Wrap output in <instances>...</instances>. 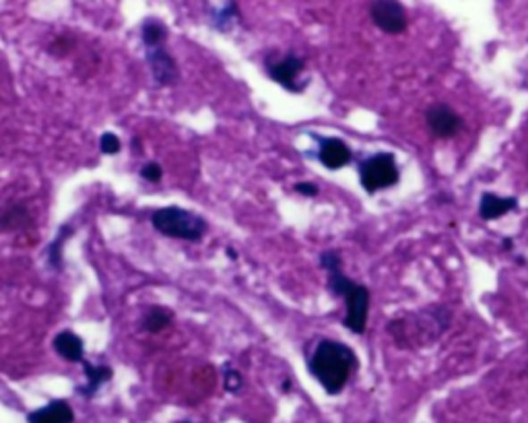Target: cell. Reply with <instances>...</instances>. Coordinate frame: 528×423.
<instances>
[{
    "label": "cell",
    "mask_w": 528,
    "mask_h": 423,
    "mask_svg": "<svg viewBox=\"0 0 528 423\" xmlns=\"http://www.w3.org/2000/svg\"><path fill=\"white\" fill-rule=\"evenodd\" d=\"M357 368L351 347L339 341H320L310 360V372L329 394H339Z\"/></svg>",
    "instance_id": "cell-1"
},
{
    "label": "cell",
    "mask_w": 528,
    "mask_h": 423,
    "mask_svg": "<svg viewBox=\"0 0 528 423\" xmlns=\"http://www.w3.org/2000/svg\"><path fill=\"white\" fill-rule=\"evenodd\" d=\"M329 290L337 298L345 300L347 314L343 325L351 333L362 334L367 326V312H370V292H367V287L345 277L343 271L337 268V271L329 273Z\"/></svg>",
    "instance_id": "cell-2"
},
{
    "label": "cell",
    "mask_w": 528,
    "mask_h": 423,
    "mask_svg": "<svg viewBox=\"0 0 528 423\" xmlns=\"http://www.w3.org/2000/svg\"><path fill=\"white\" fill-rule=\"evenodd\" d=\"M151 221L153 227L167 238L198 241L206 232V224L200 215L184 211L180 209V207H165V209H159L157 213H153Z\"/></svg>",
    "instance_id": "cell-3"
},
{
    "label": "cell",
    "mask_w": 528,
    "mask_h": 423,
    "mask_svg": "<svg viewBox=\"0 0 528 423\" xmlns=\"http://www.w3.org/2000/svg\"><path fill=\"white\" fill-rule=\"evenodd\" d=\"M398 165L392 153H376V156L367 157L359 165V180H362L365 192L370 194L392 188L398 182Z\"/></svg>",
    "instance_id": "cell-4"
},
{
    "label": "cell",
    "mask_w": 528,
    "mask_h": 423,
    "mask_svg": "<svg viewBox=\"0 0 528 423\" xmlns=\"http://www.w3.org/2000/svg\"><path fill=\"white\" fill-rule=\"evenodd\" d=\"M266 69L272 80H277L279 85H283L287 91H304L306 80H299V75L304 72V60L296 56V54H287V56L279 60H266Z\"/></svg>",
    "instance_id": "cell-5"
},
{
    "label": "cell",
    "mask_w": 528,
    "mask_h": 423,
    "mask_svg": "<svg viewBox=\"0 0 528 423\" xmlns=\"http://www.w3.org/2000/svg\"><path fill=\"white\" fill-rule=\"evenodd\" d=\"M370 15L386 33H403L406 30V11L400 3H373Z\"/></svg>",
    "instance_id": "cell-6"
},
{
    "label": "cell",
    "mask_w": 528,
    "mask_h": 423,
    "mask_svg": "<svg viewBox=\"0 0 528 423\" xmlns=\"http://www.w3.org/2000/svg\"><path fill=\"white\" fill-rule=\"evenodd\" d=\"M147 63L151 66L153 79H155L157 85L170 87L178 80V66L176 60H173L163 46L159 48H149L147 50Z\"/></svg>",
    "instance_id": "cell-7"
},
{
    "label": "cell",
    "mask_w": 528,
    "mask_h": 423,
    "mask_svg": "<svg viewBox=\"0 0 528 423\" xmlns=\"http://www.w3.org/2000/svg\"><path fill=\"white\" fill-rule=\"evenodd\" d=\"M427 126L440 139H448L460 129V116L446 104H433L427 110Z\"/></svg>",
    "instance_id": "cell-8"
},
{
    "label": "cell",
    "mask_w": 528,
    "mask_h": 423,
    "mask_svg": "<svg viewBox=\"0 0 528 423\" xmlns=\"http://www.w3.org/2000/svg\"><path fill=\"white\" fill-rule=\"evenodd\" d=\"M316 140L320 143L318 159L324 167H329V170H340V167L351 164L353 153H351L349 147H347L345 140L334 139V137H331V139L316 137Z\"/></svg>",
    "instance_id": "cell-9"
},
{
    "label": "cell",
    "mask_w": 528,
    "mask_h": 423,
    "mask_svg": "<svg viewBox=\"0 0 528 423\" xmlns=\"http://www.w3.org/2000/svg\"><path fill=\"white\" fill-rule=\"evenodd\" d=\"M518 207V199H504V197H498V194H491V192H485L483 197H481V203H479V217L483 221H493V219H499L504 217L506 213L514 211Z\"/></svg>",
    "instance_id": "cell-10"
},
{
    "label": "cell",
    "mask_w": 528,
    "mask_h": 423,
    "mask_svg": "<svg viewBox=\"0 0 528 423\" xmlns=\"http://www.w3.org/2000/svg\"><path fill=\"white\" fill-rule=\"evenodd\" d=\"M75 415L69 402L64 401H52L50 405H46L38 411H31L28 421L29 423H72Z\"/></svg>",
    "instance_id": "cell-11"
},
{
    "label": "cell",
    "mask_w": 528,
    "mask_h": 423,
    "mask_svg": "<svg viewBox=\"0 0 528 423\" xmlns=\"http://www.w3.org/2000/svg\"><path fill=\"white\" fill-rule=\"evenodd\" d=\"M54 349L60 358L66 360V361H83L85 345H83V339L79 337L77 333H72V331L58 333L56 339H54Z\"/></svg>",
    "instance_id": "cell-12"
},
{
    "label": "cell",
    "mask_w": 528,
    "mask_h": 423,
    "mask_svg": "<svg viewBox=\"0 0 528 423\" xmlns=\"http://www.w3.org/2000/svg\"><path fill=\"white\" fill-rule=\"evenodd\" d=\"M85 376H87V388H79V393H83L85 397H91V394L97 393V388L102 386L105 380L112 378V368L85 364Z\"/></svg>",
    "instance_id": "cell-13"
},
{
    "label": "cell",
    "mask_w": 528,
    "mask_h": 423,
    "mask_svg": "<svg viewBox=\"0 0 528 423\" xmlns=\"http://www.w3.org/2000/svg\"><path fill=\"white\" fill-rule=\"evenodd\" d=\"M165 36H167L165 27L159 21H153V19H151V21H147L143 25V44H145L147 50L159 48V46H163L165 44Z\"/></svg>",
    "instance_id": "cell-14"
},
{
    "label": "cell",
    "mask_w": 528,
    "mask_h": 423,
    "mask_svg": "<svg viewBox=\"0 0 528 423\" xmlns=\"http://www.w3.org/2000/svg\"><path fill=\"white\" fill-rule=\"evenodd\" d=\"M172 312L165 310V308H153V310H149V314L145 317V328L149 333H159L163 331L165 326H170L172 322Z\"/></svg>",
    "instance_id": "cell-15"
},
{
    "label": "cell",
    "mask_w": 528,
    "mask_h": 423,
    "mask_svg": "<svg viewBox=\"0 0 528 423\" xmlns=\"http://www.w3.org/2000/svg\"><path fill=\"white\" fill-rule=\"evenodd\" d=\"M238 17V6L236 3H225L222 9L213 13V23H215L217 30L227 31L231 25V19Z\"/></svg>",
    "instance_id": "cell-16"
},
{
    "label": "cell",
    "mask_w": 528,
    "mask_h": 423,
    "mask_svg": "<svg viewBox=\"0 0 528 423\" xmlns=\"http://www.w3.org/2000/svg\"><path fill=\"white\" fill-rule=\"evenodd\" d=\"M66 232H69V227H63V230H60V233H58V238L54 240V244H52V248H50V265L54 268H58L60 263H63V244H64V240L69 238L66 236Z\"/></svg>",
    "instance_id": "cell-17"
},
{
    "label": "cell",
    "mask_w": 528,
    "mask_h": 423,
    "mask_svg": "<svg viewBox=\"0 0 528 423\" xmlns=\"http://www.w3.org/2000/svg\"><path fill=\"white\" fill-rule=\"evenodd\" d=\"M120 140L113 132H104L102 134V140H99V149H102V153H105V156H116V153L120 151Z\"/></svg>",
    "instance_id": "cell-18"
},
{
    "label": "cell",
    "mask_w": 528,
    "mask_h": 423,
    "mask_svg": "<svg viewBox=\"0 0 528 423\" xmlns=\"http://www.w3.org/2000/svg\"><path fill=\"white\" fill-rule=\"evenodd\" d=\"M239 386H242V376H239V372L233 370V368L227 366L225 368V388L230 393H238Z\"/></svg>",
    "instance_id": "cell-19"
},
{
    "label": "cell",
    "mask_w": 528,
    "mask_h": 423,
    "mask_svg": "<svg viewBox=\"0 0 528 423\" xmlns=\"http://www.w3.org/2000/svg\"><path fill=\"white\" fill-rule=\"evenodd\" d=\"M140 176H143L147 182H159V180H162V176H163V170H162V165L159 164H147L143 170H140Z\"/></svg>",
    "instance_id": "cell-20"
},
{
    "label": "cell",
    "mask_w": 528,
    "mask_h": 423,
    "mask_svg": "<svg viewBox=\"0 0 528 423\" xmlns=\"http://www.w3.org/2000/svg\"><path fill=\"white\" fill-rule=\"evenodd\" d=\"M320 265H323L326 271H337V268H340V257H339V252L337 250H326L323 257H320Z\"/></svg>",
    "instance_id": "cell-21"
},
{
    "label": "cell",
    "mask_w": 528,
    "mask_h": 423,
    "mask_svg": "<svg viewBox=\"0 0 528 423\" xmlns=\"http://www.w3.org/2000/svg\"><path fill=\"white\" fill-rule=\"evenodd\" d=\"M296 190L299 194H304V197H316L318 186L312 184V182H299V184H296Z\"/></svg>",
    "instance_id": "cell-22"
},
{
    "label": "cell",
    "mask_w": 528,
    "mask_h": 423,
    "mask_svg": "<svg viewBox=\"0 0 528 423\" xmlns=\"http://www.w3.org/2000/svg\"><path fill=\"white\" fill-rule=\"evenodd\" d=\"M182 423H186V421H182Z\"/></svg>",
    "instance_id": "cell-23"
}]
</instances>
